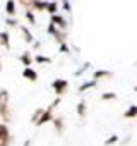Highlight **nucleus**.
<instances>
[{"instance_id":"nucleus-7","label":"nucleus","mask_w":137,"mask_h":146,"mask_svg":"<svg viewBox=\"0 0 137 146\" xmlns=\"http://www.w3.org/2000/svg\"><path fill=\"white\" fill-rule=\"evenodd\" d=\"M0 46L11 48V38H9V33H5V31L0 33Z\"/></svg>"},{"instance_id":"nucleus-29","label":"nucleus","mask_w":137,"mask_h":146,"mask_svg":"<svg viewBox=\"0 0 137 146\" xmlns=\"http://www.w3.org/2000/svg\"><path fill=\"white\" fill-rule=\"evenodd\" d=\"M0 70H2V65H0Z\"/></svg>"},{"instance_id":"nucleus-9","label":"nucleus","mask_w":137,"mask_h":146,"mask_svg":"<svg viewBox=\"0 0 137 146\" xmlns=\"http://www.w3.org/2000/svg\"><path fill=\"white\" fill-rule=\"evenodd\" d=\"M19 60L22 62V65H24V67H29V65L33 64V57H31V53H29V52H24V53L19 57Z\"/></svg>"},{"instance_id":"nucleus-22","label":"nucleus","mask_w":137,"mask_h":146,"mask_svg":"<svg viewBox=\"0 0 137 146\" xmlns=\"http://www.w3.org/2000/svg\"><path fill=\"white\" fill-rule=\"evenodd\" d=\"M41 113H43V108H38V110H36V112L33 113V117H31V120H33V122H36V120L40 119V115H41Z\"/></svg>"},{"instance_id":"nucleus-17","label":"nucleus","mask_w":137,"mask_h":146,"mask_svg":"<svg viewBox=\"0 0 137 146\" xmlns=\"http://www.w3.org/2000/svg\"><path fill=\"white\" fill-rule=\"evenodd\" d=\"M51 122H53V125L57 127V131H58V132H62V131H63V120H62L60 117H58V119H51Z\"/></svg>"},{"instance_id":"nucleus-2","label":"nucleus","mask_w":137,"mask_h":146,"mask_svg":"<svg viewBox=\"0 0 137 146\" xmlns=\"http://www.w3.org/2000/svg\"><path fill=\"white\" fill-rule=\"evenodd\" d=\"M68 86V81L67 79H55L53 83H51V88L55 90V93L60 96V95H63V91H65V88Z\"/></svg>"},{"instance_id":"nucleus-25","label":"nucleus","mask_w":137,"mask_h":146,"mask_svg":"<svg viewBox=\"0 0 137 146\" xmlns=\"http://www.w3.org/2000/svg\"><path fill=\"white\" fill-rule=\"evenodd\" d=\"M60 52H62V53H68V46H67L65 43H60Z\"/></svg>"},{"instance_id":"nucleus-5","label":"nucleus","mask_w":137,"mask_h":146,"mask_svg":"<svg viewBox=\"0 0 137 146\" xmlns=\"http://www.w3.org/2000/svg\"><path fill=\"white\" fill-rule=\"evenodd\" d=\"M22 78H26L29 81H36L38 79V72L34 69H31V67H24L22 69Z\"/></svg>"},{"instance_id":"nucleus-18","label":"nucleus","mask_w":137,"mask_h":146,"mask_svg":"<svg viewBox=\"0 0 137 146\" xmlns=\"http://www.w3.org/2000/svg\"><path fill=\"white\" fill-rule=\"evenodd\" d=\"M77 115L79 117H84L86 115V103L84 102H79V105H77Z\"/></svg>"},{"instance_id":"nucleus-3","label":"nucleus","mask_w":137,"mask_h":146,"mask_svg":"<svg viewBox=\"0 0 137 146\" xmlns=\"http://www.w3.org/2000/svg\"><path fill=\"white\" fill-rule=\"evenodd\" d=\"M11 141V134H9V127L5 124H0V144L5 146V143Z\"/></svg>"},{"instance_id":"nucleus-28","label":"nucleus","mask_w":137,"mask_h":146,"mask_svg":"<svg viewBox=\"0 0 137 146\" xmlns=\"http://www.w3.org/2000/svg\"><path fill=\"white\" fill-rule=\"evenodd\" d=\"M24 146H31V141L28 139V141H24Z\"/></svg>"},{"instance_id":"nucleus-15","label":"nucleus","mask_w":137,"mask_h":146,"mask_svg":"<svg viewBox=\"0 0 137 146\" xmlns=\"http://www.w3.org/2000/svg\"><path fill=\"white\" fill-rule=\"evenodd\" d=\"M34 60H36V62H40V64H51V58H50V57H45V55H41V53H40V55H36V57H34Z\"/></svg>"},{"instance_id":"nucleus-20","label":"nucleus","mask_w":137,"mask_h":146,"mask_svg":"<svg viewBox=\"0 0 137 146\" xmlns=\"http://www.w3.org/2000/svg\"><path fill=\"white\" fill-rule=\"evenodd\" d=\"M115 98H117V93H111V91L101 95V100H103V102H105V100H115Z\"/></svg>"},{"instance_id":"nucleus-13","label":"nucleus","mask_w":137,"mask_h":146,"mask_svg":"<svg viewBox=\"0 0 137 146\" xmlns=\"http://www.w3.org/2000/svg\"><path fill=\"white\" fill-rule=\"evenodd\" d=\"M110 76H111L110 70H96V72H94V81H98V79H101V78H110Z\"/></svg>"},{"instance_id":"nucleus-14","label":"nucleus","mask_w":137,"mask_h":146,"mask_svg":"<svg viewBox=\"0 0 137 146\" xmlns=\"http://www.w3.org/2000/svg\"><path fill=\"white\" fill-rule=\"evenodd\" d=\"M46 5H48V2H41V0H34L33 2V7L36 11H46Z\"/></svg>"},{"instance_id":"nucleus-8","label":"nucleus","mask_w":137,"mask_h":146,"mask_svg":"<svg viewBox=\"0 0 137 146\" xmlns=\"http://www.w3.org/2000/svg\"><path fill=\"white\" fill-rule=\"evenodd\" d=\"M5 12H7L9 17L16 16V2H14V0H7V4H5Z\"/></svg>"},{"instance_id":"nucleus-11","label":"nucleus","mask_w":137,"mask_h":146,"mask_svg":"<svg viewBox=\"0 0 137 146\" xmlns=\"http://www.w3.org/2000/svg\"><path fill=\"white\" fill-rule=\"evenodd\" d=\"M135 115H137V107L135 105H130V108L127 112H123V117L125 119H134Z\"/></svg>"},{"instance_id":"nucleus-10","label":"nucleus","mask_w":137,"mask_h":146,"mask_svg":"<svg viewBox=\"0 0 137 146\" xmlns=\"http://www.w3.org/2000/svg\"><path fill=\"white\" fill-rule=\"evenodd\" d=\"M46 12H48L50 16L57 14V12H58V4H57V2H48V5H46Z\"/></svg>"},{"instance_id":"nucleus-30","label":"nucleus","mask_w":137,"mask_h":146,"mask_svg":"<svg viewBox=\"0 0 137 146\" xmlns=\"http://www.w3.org/2000/svg\"><path fill=\"white\" fill-rule=\"evenodd\" d=\"M0 146H2V144H0Z\"/></svg>"},{"instance_id":"nucleus-21","label":"nucleus","mask_w":137,"mask_h":146,"mask_svg":"<svg viewBox=\"0 0 137 146\" xmlns=\"http://www.w3.org/2000/svg\"><path fill=\"white\" fill-rule=\"evenodd\" d=\"M117 141H118V136H117V134H113V136H110V137L105 141V144H106V146H110V144H113V143H117Z\"/></svg>"},{"instance_id":"nucleus-19","label":"nucleus","mask_w":137,"mask_h":146,"mask_svg":"<svg viewBox=\"0 0 137 146\" xmlns=\"http://www.w3.org/2000/svg\"><path fill=\"white\" fill-rule=\"evenodd\" d=\"M26 19L31 23V24H34L36 23V17H34V14H33V11H26Z\"/></svg>"},{"instance_id":"nucleus-24","label":"nucleus","mask_w":137,"mask_h":146,"mask_svg":"<svg viewBox=\"0 0 137 146\" xmlns=\"http://www.w3.org/2000/svg\"><path fill=\"white\" fill-rule=\"evenodd\" d=\"M88 67H89V62H86V64H84V67H81V69H79V70L76 72V76H79V74H82V72H84V70H86Z\"/></svg>"},{"instance_id":"nucleus-16","label":"nucleus","mask_w":137,"mask_h":146,"mask_svg":"<svg viewBox=\"0 0 137 146\" xmlns=\"http://www.w3.org/2000/svg\"><path fill=\"white\" fill-rule=\"evenodd\" d=\"M93 86H96V81L93 79V81H88V83H84L81 88H79V93H84L86 90H89V88H93Z\"/></svg>"},{"instance_id":"nucleus-1","label":"nucleus","mask_w":137,"mask_h":146,"mask_svg":"<svg viewBox=\"0 0 137 146\" xmlns=\"http://www.w3.org/2000/svg\"><path fill=\"white\" fill-rule=\"evenodd\" d=\"M0 117L5 122L11 119V108H9V91L0 90Z\"/></svg>"},{"instance_id":"nucleus-26","label":"nucleus","mask_w":137,"mask_h":146,"mask_svg":"<svg viewBox=\"0 0 137 146\" xmlns=\"http://www.w3.org/2000/svg\"><path fill=\"white\" fill-rule=\"evenodd\" d=\"M7 24H9V26H16V24H17V19H12V17H7Z\"/></svg>"},{"instance_id":"nucleus-6","label":"nucleus","mask_w":137,"mask_h":146,"mask_svg":"<svg viewBox=\"0 0 137 146\" xmlns=\"http://www.w3.org/2000/svg\"><path fill=\"white\" fill-rule=\"evenodd\" d=\"M50 24H53V26L57 24V26H60L62 29H65V28H67V23H65V19H63L62 16H58V14H53V16H51V19H50Z\"/></svg>"},{"instance_id":"nucleus-4","label":"nucleus","mask_w":137,"mask_h":146,"mask_svg":"<svg viewBox=\"0 0 137 146\" xmlns=\"http://www.w3.org/2000/svg\"><path fill=\"white\" fill-rule=\"evenodd\" d=\"M53 119V113H51V110L50 108H46V110H43V113L40 115V119L34 122L36 125H43V124H46V122H50Z\"/></svg>"},{"instance_id":"nucleus-23","label":"nucleus","mask_w":137,"mask_h":146,"mask_svg":"<svg viewBox=\"0 0 137 146\" xmlns=\"http://www.w3.org/2000/svg\"><path fill=\"white\" fill-rule=\"evenodd\" d=\"M62 5H63V9H65L67 12L72 11V5H70V2H68V0H62Z\"/></svg>"},{"instance_id":"nucleus-27","label":"nucleus","mask_w":137,"mask_h":146,"mask_svg":"<svg viewBox=\"0 0 137 146\" xmlns=\"http://www.w3.org/2000/svg\"><path fill=\"white\" fill-rule=\"evenodd\" d=\"M46 31H48L50 35H53V33L57 31V26H53V24H48V29H46Z\"/></svg>"},{"instance_id":"nucleus-12","label":"nucleus","mask_w":137,"mask_h":146,"mask_svg":"<svg viewBox=\"0 0 137 146\" xmlns=\"http://www.w3.org/2000/svg\"><path fill=\"white\" fill-rule=\"evenodd\" d=\"M21 31H22V35H24V40H26L28 43H33V40H34V38H33L31 31H29V29H28L26 26H21Z\"/></svg>"}]
</instances>
